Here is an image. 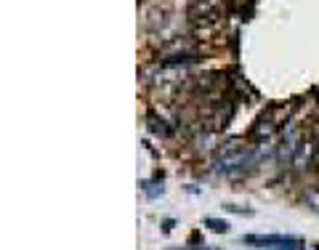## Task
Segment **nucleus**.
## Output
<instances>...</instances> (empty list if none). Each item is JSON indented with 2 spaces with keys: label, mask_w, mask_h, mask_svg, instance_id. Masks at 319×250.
I'll use <instances>...</instances> for the list:
<instances>
[{
  "label": "nucleus",
  "mask_w": 319,
  "mask_h": 250,
  "mask_svg": "<svg viewBox=\"0 0 319 250\" xmlns=\"http://www.w3.org/2000/svg\"><path fill=\"white\" fill-rule=\"evenodd\" d=\"M184 250H215V247H184Z\"/></svg>",
  "instance_id": "4"
},
{
  "label": "nucleus",
  "mask_w": 319,
  "mask_h": 250,
  "mask_svg": "<svg viewBox=\"0 0 319 250\" xmlns=\"http://www.w3.org/2000/svg\"><path fill=\"white\" fill-rule=\"evenodd\" d=\"M256 165V152H248V149H226L223 157L215 160V173L218 176H242L248 168Z\"/></svg>",
  "instance_id": "1"
},
{
  "label": "nucleus",
  "mask_w": 319,
  "mask_h": 250,
  "mask_svg": "<svg viewBox=\"0 0 319 250\" xmlns=\"http://www.w3.org/2000/svg\"><path fill=\"white\" fill-rule=\"evenodd\" d=\"M205 226H210L213 231H226L229 224L226 221H221V218H205Z\"/></svg>",
  "instance_id": "3"
},
{
  "label": "nucleus",
  "mask_w": 319,
  "mask_h": 250,
  "mask_svg": "<svg viewBox=\"0 0 319 250\" xmlns=\"http://www.w3.org/2000/svg\"><path fill=\"white\" fill-rule=\"evenodd\" d=\"M245 245L253 247H264V250H306V245L295 237H279V234H264V237H256V234H248L242 237Z\"/></svg>",
  "instance_id": "2"
}]
</instances>
